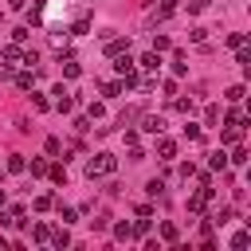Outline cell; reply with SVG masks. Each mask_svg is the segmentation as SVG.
Wrapping results in <instances>:
<instances>
[{
	"label": "cell",
	"instance_id": "30bf717a",
	"mask_svg": "<svg viewBox=\"0 0 251 251\" xmlns=\"http://www.w3.org/2000/svg\"><path fill=\"white\" fill-rule=\"evenodd\" d=\"M137 63H141V71H157V67H161V59H157V51H149V55H141Z\"/></svg>",
	"mask_w": 251,
	"mask_h": 251
},
{
	"label": "cell",
	"instance_id": "44dd1931",
	"mask_svg": "<svg viewBox=\"0 0 251 251\" xmlns=\"http://www.w3.org/2000/svg\"><path fill=\"white\" fill-rule=\"evenodd\" d=\"M63 153V141L59 137H47V157H59Z\"/></svg>",
	"mask_w": 251,
	"mask_h": 251
},
{
	"label": "cell",
	"instance_id": "ba28073f",
	"mask_svg": "<svg viewBox=\"0 0 251 251\" xmlns=\"http://www.w3.org/2000/svg\"><path fill=\"white\" fill-rule=\"evenodd\" d=\"M176 8H180V0H161V8H157V20H169Z\"/></svg>",
	"mask_w": 251,
	"mask_h": 251
},
{
	"label": "cell",
	"instance_id": "8fae6325",
	"mask_svg": "<svg viewBox=\"0 0 251 251\" xmlns=\"http://www.w3.org/2000/svg\"><path fill=\"white\" fill-rule=\"evenodd\" d=\"M8 173H27V161H24L20 153H12V157H8Z\"/></svg>",
	"mask_w": 251,
	"mask_h": 251
},
{
	"label": "cell",
	"instance_id": "9a60e30c",
	"mask_svg": "<svg viewBox=\"0 0 251 251\" xmlns=\"http://www.w3.org/2000/svg\"><path fill=\"white\" fill-rule=\"evenodd\" d=\"M122 90H126V86H122V78H114V82H106V86H102V94H106V98H118Z\"/></svg>",
	"mask_w": 251,
	"mask_h": 251
},
{
	"label": "cell",
	"instance_id": "ac0fdd59",
	"mask_svg": "<svg viewBox=\"0 0 251 251\" xmlns=\"http://www.w3.org/2000/svg\"><path fill=\"white\" fill-rule=\"evenodd\" d=\"M31 82H35V75H31V71H20V75H16V86H20V90H27Z\"/></svg>",
	"mask_w": 251,
	"mask_h": 251
},
{
	"label": "cell",
	"instance_id": "5bb4252c",
	"mask_svg": "<svg viewBox=\"0 0 251 251\" xmlns=\"http://www.w3.org/2000/svg\"><path fill=\"white\" fill-rule=\"evenodd\" d=\"M235 59H239V67H243V71L251 67V51H247V43H239V47H235Z\"/></svg>",
	"mask_w": 251,
	"mask_h": 251
},
{
	"label": "cell",
	"instance_id": "d6a6232c",
	"mask_svg": "<svg viewBox=\"0 0 251 251\" xmlns=\"http://www.w3.org/2000/svg\"><path fill=\"white\" fill-rule=\"evenodd\" d=\"M227 161H231V165H247V149H235Z\"/></svg>",
	"mask_w": 251,
	"mask_h": 251
},
{
	"label": "cell",
	"instance_id": "603a6c76",
	"mask_svg": "<svg viewBox=\"0 0 251 251\" xmlns=\"http://www.w3.org/2000/svg\"><path fill=\"white\" fill-rule=\"evenodd\" d=\"M47 173H51V180H55V184H63V180H67V173H63V165H47Z\"/></svg>",
	"mask_w": 251,
	"mask_h": 251
},
{
	"label": "cell",
	"instance_id": "e575fe53",
	"mask_svg": "<svg viewBox=\"0 0 251 251\" xmlns=\"http://www.w3.org/2000/svg\"><path fill=\"white\" fill-rule=\"evenodd\" d=\"M243 94H247V90H243V86H231V90H227V102H239V98H243Z\"/></svg>",
	"mask_w": 251,
	"mask_h": 251
},
{
	"label": "cell",
	"instance_id": "d6986e66",
	"mask_svg": "<svg viewBox=\"0 0 251 251\" xmlns=\"http://www.w3.org/2000/svg\"><path fill=\"white\" fill-rule=\"evenodd\" d=\"M51 204H55V196H51V192H43V196H35V212H47Z\"/></svg>",
	"mask_w": 251,
	"mask_h": 251
},
{
	"label": "cell",
	"instance_id": "484cf974",
	"mask_svg": "<svg viewBox=\"0 0 251 251\" xmlns=\"http://www.w3.org/2000/svg\"><path fill=\"white\" fill-rule=\"evenodd\" d=\"M114 239H133V231H129V224H114Z\"/></svg>",
	"mask_w": 251,
	"mask_h": 251
},
{
	"label": "cell",
	"instance_id": "f1b7e54d",
	"mask_svg": "<svg viewBox=\"0 0 251 251\" xmlns=\"http://www.w3.org/2000/svg\"><path fill=\"white\" fill-rule=\"evenodd\" d=\"M153 51H169V35H153Z\"/></svg>",
	"mask_w": 251,
	"mask_h": 251
},
{
	"label": "cell",
	"instance_id": "277c9868",
	"mask_svg": "<svg viewBox=\"0 0 251 251\" xmlns=\"http://www.w3.org/2000/svg\"><path fill=\"white\" fill-rule=\"evenodd\" d=\"M141 129H145V133H161V129H165V118H153V114H145V118H141Z\"/></svg>",
	"mask_w": 251,
	"mask_h": 251
},
{
	"label": "cell",
	"instance_id": "7c38bea8",
	"mask_svg": "<svg viewBox=\"0 0 251 251\" xmlns=\"http://www.w3.org/2000/svg\"><path fill=\"white\" fill-rule=\"evenodd\" d=\"M208 165H212V169H216V173H224V169H227V153H224V149H216V153H212V161H208Z\"/></svg>",
	"mask_w": 251,
	"mask_h": 251
},
{
	"label": "cell",
	"instance_id": "4fadbf2b",
	"mask_svg": "<svg viewBox=\"0 0 251 251\" xmlns=\"http://www.w3.org/2000/svg\"><path fill=\"white\" fill-rule=\"evenodd\" d=\"M126 47H129V39H110V43H106V55H122Z\"/></svg>",
	"mask_w": 251,
	"mask_h": 251
},
{
	"label": "cell",
	"instance_id": "3957f363",
	"mask_svg": "<svg viewBox=\"0 0 251 251\" xmlns=\"http://www.w3.org/2000/svg\"><path fill=\"white\" fill-rule=\"evenodd\" d=\"M157 157H161V161H173V157H176V141L161 137V141H157Z\"/></svg>",
	"mask_w": 251,
	"mask_h": 251
},
{
	"label": "cell",
	"instance_id": "4dcf8cb0",
	"mask_svg": "<svg viewBox=\"0 0 251 251\" xmlns=\"http://www.w3.org/2000/svg\"><path fill=\"white\" fill-rule=\"evenodd\" d=\"M227 126H247V122H243V114H239V110H227Z\"/></svg>",
	"mask_w": 251,
	"mask_h": 251
},
{
	"label": "cell",
	"instance_id": "ab89813d",
	"mask_svg": "<svg viewBox=\"0 0 251 251\" xmlns=\"http://www.w3.org/2000/svg\"><path fill=\"white\" fill-rule=\"evenodd\" d=\"M4 200H8V192H4V188H0V204H4Z\"/></svg>",
	"mask_w": 251,
	"mask_h": 251
},
{
	"label": "cell",
	"instance_id": "4316f807",
	"mask_svg": "<svg viewBox=\"0 0 251 251\" xmlns=\"http://www.w3.org/2000/svg\"><path fill=\"white\" fill-rule=\"evenodd\" d=\"M161 239H165V243H176V227H173V224H161Z\"/></svg>",
	"mask_w": 251,
	"mask_h": 251
},
{
	"label": "cell",
	"instance_id": "cb8c5ba5",
	"mask_svg": "<svg viewBox=\"0 0 251 251\" xmlns=\"http://www.w3.org/2000/svg\"><path fill=\"white\" fill-rule=\"evenodd\" d=\"M145 192H149V196H165V180H149Z\"/></svg>",
	"mask_w": 251,
	"mask_h": 251
},
{
	"label": "cell",
	"instance_id": "74e56055",
	"mask_svg": "<svg viewBox=\"0 0 251 251\" xmlns=\"http://www.w3.org/2000/svg\"><path fill=\"white\" fill-rule=\"evenodd\" d=\"M0 78H12V63H0Z\"/></svg>",
	"mask_w": 251,
	"mask_h": 251
},
{
	"label": "cell",
	"instance_id": "f35d334b",
	"mask_svg": "<svg viewBox=\"0 0 251 251\" xmlns=\"http://www.w3.org/2000/svg\"><path fill=\"white\" fill-rule=\"evenodd\" d=\"M8 4H12V8H24V0H8Z\"/></svg>",
	"mask_w": 251,
	"mask_h": 251
},
{
	"label": "cell",
	"instance_id": "ffe728a7",
	"mask_svg": "<svg viewBox=\"0 0 251 251\" xmlns=\"http://www.w3.org/2000/svg\"><path fill=\"white\" fill-rule=\"evenodd\" d=\"M247 243H251V235H247V231H235V235H231V247H235V251H243Z\"/></svg>",
	"mask_w": 251,
	"mask_h": 251
},
{
	"label": "cell",
	"instance_id": "d4e9b609",
	"mask_svg": "<svg viewBox=\"0 0 251 251\" xmlns=\"http://www.w3.org/2000/svg\"><path fill=\"white\" fill-rule=\"evenodd\" d=\"M59 220H63V224H75V220H78V212H75V208H63V204H59Z\"/></svg>",
	"mask_w": 251,
	"mask_h": 251
},
{
	"label": "cell",
	"instance_id": "1f68e13d",
	"mask_svg": "<svg viewBox=\"0 0 251 251\" xmlns=\"http://www.w3.org/2000/svg\"><path fill=\"white\" fill-rule=\"evenodd\" d=\"M184 137H188V141H196V137H200V126H196V122H188V126H184Z\"/></svg>",
	"mask_w": 251,
	"mask_h": 251
},
{
	"label": "cell",
	"instance_id": "7402d4cb",
	"mask_svg": "<svg viewBox=\"0 0 251 251\" xmlns=\"http://www.w3.org/2000/svg\"><path fill=\"white\" fill-rule=\"evenodd\" d=\"M31 176H47V161H43V157L31 161Z\"/></svg>",
	"mask_w": 251,
	"mask_h": 251
},
{
	"label": "cell",
	"instance_id": "d590c367",
	"mask_svg": "<svg viewBox=\"0 0 251 251\" xmlns=\"http://www.w3.org/2000/svg\"><path fill=\"white\" fill-rule=\"evenodd\" d=\"M75 129H78V133H86V129H90V118H82V114H78V118H75Z\"/></svg>",
	"mask_w": 251,
	"mask_h": 251
},
{
	"label": "cell",
	"instance_id": "836d02e7",
	"mask_svg": "<svg viewBox=\"0 0 251 251\" xmlns=\"http://www.w3.org/2000/svg\"><path fill=\"white\" fill-rule=\"evenodd\" d=\"M173 71H176V75H184V71H188V63H184V55H176V59H173Z\"/></svg>",
	"mask_w": 251,
	"mask_h": 251
},
{
	"label": "cell",
	"instance_id": "8d00e7d4",
	"mask_svg": "<svg viewBox=\"0 0 251 251\" xmlns=\"http://www.w3.org/2000/svg\"><path fill=\"white\" fill-rule=\"evenodd\" d=\"M208 4H212V0H192V4H188V12H204Z\"/></svg>",
	"mask_w": 251,
	"mask_h": 251
},
{
	"label": "cell",
	"instance_id": "6da1fadb",
	"mask_svg": "<svg viewBox=\"0 0 251 251\" xmlns=\"http://www.w3.org/2000/svg\"><path fill=\"white\" fill-rule=\"evenodd\" d=\"M114 169H118V157H114V153H94V157L86 161V176H90V180H98V176H110Z\"/></svg>",
	"mask_w": 251,
	"mask_h": 251
},
{
	"label": "cell",
	"instance_id": "f546056e",
	"mask_svg": "<svg viewBox=\"0 0 251 251\" xmlns=\"http://www.w3.org/2000/svg\"><path fill=\"white\" fill-rule=\"evenodd\" d=\"M31 106H35V110H51V102H47L43 94H31Z\"/></svg>",
	"mask_w": 251,
	"mask_h": 251
},
{
	"label": "cell",
	"instance_id": "8992f818",
	"mask_svg": "<svg viewBox=\"0 0 251 251\" xmlns=\"http://www.w3.org/2000/svg\"><path fill=\"white\" fill-rule=\"evenodd\" d=\"M0 55H4V63H20V59H24V51H20L16 43H8V47H0Z\"/></svg>",
	"mask_w": 251,
	"mask_h": 251
},
{
	"label": "cell",
	"instance_id": "52a82bcc",
	"mask_svg": "<svg viewBox=\"0 0 251 251\" xmlns=\"http://www.w3.org/2000/svg\"><path fill=\"white\" fill-rule=\"evenodd\" d=\"M51 243H55L59 251H63V247H71V235H67V224H63L59 231H51Z\"/></svg>",
	"mask_w": 251,
	"mask_h": 251
},
{
	"label": "cell",
	"instance_id": "5b68a950",
	"mask_svg": "<svg viewBox=\"0 0 251 251\" xmlns=\"http://www.w3.org/2000/svg\"><path fill=\"white\" fill-rule=\"evenodd\" d=\"M239 137H243V126H227V129L220 133V141H224V145H235Z\"/></svg>",
	"mask_w": 251,
	"mask_h": 251
},
{
	"label": "cell",
	"instance_id": "7a4b0ae2",
	"mask_svg": "<svg viewBox=\"0 0 251 251\" xmlns=\"http://www.w3.org/2000/svg\"><path fill=\"white\" fill-rule=\"evenodd\" d=\"M51 94H55V110H59V114H71V110H75V98L67 94V86H63V82H59Z\"/></svg>",
	"mask_w": 251,
	"mask_h": 251
},
{
	"label": "cell",
	"instance_id": "83f0119b",
	"mask_svg": "<svg viewBox=\"0 0 251 251\" xmlns=\"http://www.w3.org/2000/svg\"><path fill=\"white\" fill-rule=\"evenodd\" d=\"M173 110H180V114H192V102H188V98H173Z\"/></svg>",
	"mask_w": 251,
	"mask_h": 251
},
{
	"label": "cell",
	"instance_id": "2e32d148",
	"mask_svg": "<svg viewBox=\"0 0 251 251\" xmlns=\"http://www.w3.org/2000/svg\"><path fill=\"white\" fill-rule=\"evenodd\" d=\"M31 235H35V243H51V227H47V224H35Z\"/></svg>",
	"mask_w": 251,
	"mask_h": 251
},
{
	"label": "cell",
	"instance_id": "9c48e42d",
	"mask_svg": "<svg viewBox=\"0 0 251 251\" xmlns=\"http://www.w3.org/2000/svg\"><path fill=\"white\" fill-rule=\"evenodd\" d=\"M114 67H118V75H126V71H133V59L122 51V55H114Z\"/></svg>",
	"mask_w": 251,
	"mask_h": 251
},
{
	"label": "cell",
	"instance_id": "e0dca14e",
	"mask_svg": "<svg viewBox=\"0 0 251 251\" xmlns=\"http://www.w3.org/2000/svg\"><path fill=\"white\" fill-rule=\"evenodd\" d=\"M63 75H67V78H78V75H82V67H78L75 59H67V63H63Z\"/></svg>",
	"mask_w": 251,
	"mask_h": 251
}]
</instances>
